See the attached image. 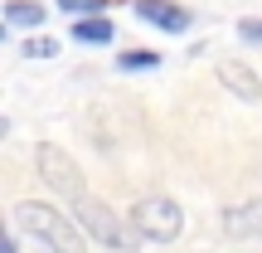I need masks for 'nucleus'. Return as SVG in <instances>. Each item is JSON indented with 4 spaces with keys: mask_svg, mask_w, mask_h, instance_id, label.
I'll return each mask as SVG.
<instances>
[{
    "mask_svg": "<svg viewBox=\"0 0 262 253\" xmlns=\"http://www.w3.org/2000/svg\"><path fill=\"white\" fill-rule=\"evenodd\" d=\"M102 5H117V0H102Z\"/></svg>",
    "mask_w": 262,
    "mask_h": 253,
    "instance_id": "16",
    "label": "nucleus"
},
{
    "mask_svg": "<svg viewBox=\"0 0 262 253\" xmlns=\"http://www.w3.org/2000/svg\"><path fill=\"white\" fill-rule=\"evenodd\" d=\"M131 229H136L146 244H175L180 229H185V215H180L175 200L150 195V200H141V205L131 209Z\"/></svg>",
    "mask_w": 262,
    "mask_h": 253,
    "instance_id": "4",
    "label": "nucleus"
},
{
    "mask_svg": "<svg viewBox=\"0 0 262 253\" xmlns=\"http://www.w3.org/2000/svg\"><path fill=\"white\" fill-rule=\"evenodd\" d=\"M238 39L243 44H262V20H238Z\"/></svg>",
    "mask_w": 262,
    "mask_h": 253,
    "instance_id": "13",
    "label": "nucleus"
},
{
    "mask_svg": "<svg viewBox=\"0 0 262 253\" xmlns=\"http://www.w3.org/2000/svg\"><path fill=\"white\" fill-rule=\"evenodd\" d=\"M15 229H25L29 239H44V244H54L58 253H83V248H88L83 224H78V219H63L54 205H39V200L15 205Z\"/></svg>",
    "mask_w": 262,
    "mask_h": 253,
    "instance_id": "1",
    "label": "nucleus"
},
{
    "mask_svg": "<svg viewBox=\"0 0 262 253\" xmlns=\"http://www.w3.org/2000/svg\"><path fill=\"white\" fill-rule=\"evenodd\" d=\"M58 10H73V20H83V15H97V10H107L102 0H58Z\"/></svg>",
    "mask_w": 262,
    "mask_h": 253,
    "instance_id": "12",
    "label": "nucleus"
},
{
    "mask_svg": "<svg viewBox=\"0 0 262 253\" xmlns=\"http://www.w3.org/2000/svg\"><path fill=\"white\" fill-rule=\"evenodd\" d=\"M25 59H54L58 54V39H49V34H34V39H25V49H19Z\"/></svg>",
    "mask_w": 262,
    "mask_h": 253,
    "instance_id": "11",
    "label": "nucleus"
},
{
    "mask_svg": "<svg viewBox=\"0 0 262 253\" xmlns=\"http://www.w3.org/2000/svg\"><path fill=\"white\" fill-rule=\"evenodd\" d=\"M136 15L165 34H189V25H194V10L175 5V0H136Z\"/></svg>",
    "mask_w": 262,
    "mask_h": 253,
    "instance_id": "5",
    "label": "nucleus"
},
{
    "mask_svg": "<svg viewBox=\"0 0 262 253\" xmlns=\"http://www.w3.org/2000/svg\"><path fill=\"white\" fill-rule=\"evenodd\" d=\"M49 10L34 0H5V29H39Z\"/></svg>",
    "mask_w": 262,
    "mask_h": 253,
    "instance_id": "8",
    "label": "nucleus"
},
{
    "mask_svg": "<svg viewBox=\"0 0 262 253\" xmlns=\"http://www.w3.org/2000/svg\"><path fill=\"white\" fill-rule=\"evenodd\" d=\"M224 234L233 244H248V239L262 234V200H248V205H233L224 215Z\"/></svg>",
    "mask_w": 262,
    "mask_h": 253,
    "instance_id": "6",
    "label": "nucleus"
},
{
    "mask_svg": "<svg viewBox=\"0 0 262 253\" xmlns=\"http://www.w3.org/2000/svg\"><path fill=\"white\" fill-rule=\"evenodd\" d=\"M34 166H39V180H44L54 195H63V200H83L88 195V185H83V170H78V161L68 156L63 146H54V141H39L34 146Z\"/></svg>",
    "mask_w": 262,
    "mask_h": 253,
    "instance_id": "3",
    "label": "nucleus"
},
{
    "mask_svg": "<svg viewBox=\"0 0 262 253\" xmlns=\"http://www.w3.org/2000/svg\"><path fill=\"white\" fill-rule=\"evenodd\" d=\"M19 248H25V253H58L54 244H44V239H29V244H25V239H19Z\"/></svg>",
    "mask_w": 262,
    "mask_h": 253,
    "instance_id": "14",
    "label": "nucleus"
},
{
    "mask_svg": "<svg viewBox=\"0 0 262 253\" xmlns=\"http://www.w3.org/2000/svg\"><path fill=\"white\" fill-rule=\"evenodd\" d=\"M0 253H25V248H19V239H15V234H5V239H0Z\"/></svg>",
    "mask_w": 262,
    "mask_h": 253,
    "instance_id": "15",
    "label": "nucleus"
},
{
    "mask_svg": "<svg viewBox=\"0 0 262 253\" xmlns=\"http://www.w3.org/2000/svg\"><path fill=\"white\" fill-rule=\"evenodd\" d=\"M73 39L78 44H112L117 29H112V20H102V15H83V20H73Z\"/></svg>",
    "mask_w": 262,
    "mask_h": 253,
    "instance_id": "9",
    "label": "nucleus"
},
{
    "mask_svg": "<svg viewBox=\"0 0 262 253\" xmlns=\"http://www.w3.org/2000/svg\"><path fill=\"white\" fill-rule=\"evenodd\" d=\"M73 219L83 224V234L93 239V244H102V248H112V253H131V248H136V239H141L136 229H126L122 219L112 215V205H102L97 195H83V200H78V205H73Z\"/></svg>",
    "mask_w": 262,
    "mask_h": 253,
    "instance_id": "2",
    "label": "nucleus"
},
{
    "mask_svg": "<svg viewBox=\"0 0 262 253\" xmlns=\"http://www.w3.org/2000/svg\"><path fill=\"white\" fill-rule=\"evenodd\" d=\"M219 83H224V88H233L243 103H257V98H262L257 73H253L248 64H238V59H224V64H219Z\"/></svg>",
    "mask_w": 262,
    "mask_h": 253,
    "instance_id": "7",
    "label": "nucleus"
},
{
    "mask_svg": "<svg viewBox=\"0 0 262 253\" xmlns=\"http://www.w3.org/2000/svg\"><path fill=\"white\" fill-rule=\"evenodd\" d=\"M117 68H122V73H146V68H160V49H126V54H117Z\"/></svg>",
    "mask_w": 262,
    "mask_h": 253,
    "instance_id": "10",
    "label": "nucleus"
}]
</instances>
